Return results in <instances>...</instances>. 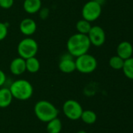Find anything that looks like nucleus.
I'll use <instances>...</instances> for the list:
<instances>
[{"label":"nucleus","instance_id":"nucleus-1","mask_svg":"<svg viewBox=\"0 0 133 133\" xmlns=\"http://www.w3.org/2000/svg\"><path fill=\"white\" fill-rule=\"evenodd\" d=\"M90 47L91 43L88 36L80 33L71 35L67 41V53L74 58L88 53Z\"/></svg>","mask_w":133,"mask_h":133},{"label":"nucleus","instance_id":"nucleus-2","mask_svg":"<svg viewBox=\"0 0 133 133\" xmlns=\"http://www.w3.org/2000/svg\"><path fill=\"white\" fill-rule=\"evenodd\" d=\"M9 89L13 97L19 101H27L30 99L34 92L32 84L29 81L23 79L13 81Z\"/></svg>","mask_w":133,"mask_h":133},{"label":"nucleus","instance_id":"nucleus-3","mask_svg":"<svg viewBox=\"0 0 133 133\" xmlns=\"http://www.w3.org/2000/svg\"><path fill=\"white\" fill-rule=\"evenodd\" d=\"M34 111L37 118L45 123L56 118L59 114L57 108L51 102L47 101H38L34 105Z\"/></svg>","mask_w":133,"mask_h":133},{"label":"nucleus","instance_id":"nucleus-4","mask_svg":"<svg viewBox=\"0 0 133 133\" xmlns=\"http://www.w3.org/2000/svg\"><path fill=\"white\" fill-rule=\"evenodd\" d=\"M18 55L24 59L34 57L38 51V44L37 41L31 37H25L22 39L17 45Z\"/></svg>","mask_w":133,"mask_h":133},{"label":"nucleus","instance_id":"nucleus-5","mask_svg":"<svg viewBox=\"0 0 133 133\" xmlns=\"http://www.w3.org/2000/svg\"><path fill=\"white\" fill-rule=\"evenodd\" d=\"M96 58L90 54H84L78 56L75 59L76 70L83 74H89L93 72L97 68Z\"/></svg>","mask_w":133,"mask_h":133},{"label":"nucleus","instance_id":"nucleus-6","mask_svg":"<svg viewBox=\"0 0 133 133\" xmlns=\"http://www.w3.org/2000/svg\"><path fill=\"white\" fill-rule=\"evenodd\" d=\"M102 13V5L94 0L87 2L82 7V18L90 23L97 20Z\"/></svg>","mask_w":133,"mask_h":133},{"label":"nucleus","instance_id":"nucleus-7","mask_svg":"<svg viewBox=\"0 0 133 133\" xmlns=\"http://www.w3.org/2000/svg\"><path fill=\"white\" fill-rule=\"evenodd\" d=\"M63 111L64 115L70 120H78L83 111L82 106L79 102L74 100H68L63 105Z\"/></svg>","mask_w":133,"mask_h":133},{"label":"nucleus","instance_id":"nucleus-8","mask_svg":"<svg viewBox=\"0 0 133 133\" xmlns=\"http://www.w3.org/2000/svg\"><path fill=\"white\" fill-rule=\"evenodd\" d=\"M87 36L91 45L95 47H101L106 41V33L100 26H92Z\"/></svg>","mask_w":133,"mask_h":133},{"label":"nucleus","instance_id":"nucleus-9","mask_svg":"<svg viewBox=\"0 0 133 133\" xmlns=\"http://www.w3.org/2000/svg\"><path fill=\"white\" fill-rule=\"evenodd\" d=\"M59 69L63 73H71L76 70L75 60L70 54H66L61 57L59 62Z\"/></svg>","mask_w":133,"mask_h":133},{"label":"nucleus","instance_id":"nucleus-10","mask_svg":"<svg viewBox=\"0 0 133 133\" xmlns=\"http://www.w3.org/2000/svg\"><path fill=\"white\" fill-rule=\"evenodd\" d=\"M19 29L22 34L26 37H30L36 32L37 23L31 18H24L20 21Z\"/></svg>","mask_w":133,"mask_h":133},{"label":"nucleus","instance_id":"nucleus-11","mask_svg":"<svg viewBox=\"0 0 133 133\" xmlns=\"http://www.w3.org/2000/svg\"><path fill=\"white\" fill-rule=\"evenodd\" d=\"M10 72L14 76H20L26 72V62L21 57L13 58L9 65Z\"/></svg>","mask_w":133,"mask_h":133},{"label":"nucleus","instance_id":"nucleus-12","mask_svg":"<svg viewBox=\"0 0 133 133\" xmlns=\"http://www.w3.org/2000/svg\"><path fill=\"white\" fill-rule=\"evenodd\" d=\"M132 55L133 46L129 41H124L118 44L117 47V55H118L122 59L126 60L132 57Z\"/></svg>","mask_w":133,"mask_h":133},{"label":"nucleus","instance_id":"nucleus-13","mask_svg":"<svg viewBox=\"0 0 133 133\" xmlns=\"http://www.w3.org/2000/svg\"><path fill=\"white\" fill-rule=\"evenodd\" d=\"M42 7V0H24L23 2L24 10L28 14H36Z\"/></svg>","mask_w":133,"mask_h":133},{"label":"nucleus","instance_id":"nucleus-14","mask_svg":"<svg viewBox=\"0 0 133 133\" xmlns=\"http://www.w3.org/2000/svg\"><path fill=\"white\" fill-rule=\"evenodd\" d=\"M13 97L9 88H1L0 89V108H5L9 107L13 101Z\"/></svg>","mask_w":133,"mask_h":133},{"label":"nucleus","instance_id":"nucleus-15","mask_svg":"<svg viewBox=\"0 0 133 133\" xmlns=\"http://www.w3.org/2000/svg\"><path fill=\"white\" fill-rule=\"evenodd\" d=\"M26 62V71L30 73H36L40 69V62L34 56L25 59Z\"/></svg>","mask_w":133,"mask_h":133},{"label":"nucleus","instance_id":"nucleus-16","mask_svg":"<svg viewBox=\"0 0 133 133\" xmlns=\"http://www.w3.org/2000/svg\"><path fill=\"white\" fill-rule=\"evenodd\" d=\"M62 122L57 117L47 122L46 129L48 133H60L62 130Z\"/></svg>","mask_w":133,"mask_h":133},{"label":"nucleus","instance_id":"nucleus-17","mask_svg":"<svg viewBox=\"0 0 133 133\" xmlns=\"http://www.w3.org/2000/svg\"><path fill=\"white\" fill-rule=\"evenodd\" d=\"M81 119L84 123L87 125H92L96 122L97 115L92 110H85V111L83 110L82 114L81 115Z\"/></svg>","mask_w":133,"mask_h":133},{"label":"nucleus","instance_id":"nucleus-18","mask_svg":"<svg viewBox=\"0 0 133 133\" xmlns=\"http://www.w3.org/2000/svg\"><path fill=\"white\" fill-rule=\"evenodd\" d=\"M91 27H92L91 23L84 19L78 20L76 23V30H77L78 33H80L82 34L87 35L88 33L89 32Z\"/></svg>","mask_w":133,"mask_h":133},{"label":"nucleus","instance_id":"nucleus-19","mask_svg":"<svg viewBox=\"0 0 133 133\" xmlns=\"http://www.w3.org/2000/svg\"><path fill=\"white\" fill-rule=\"evenodd\" d=\"M122 70L124 75L128 79L133 80V57L125 60Z\"/></svg>","mask_w":133,"mask_h":133},{"label":"nucleus","instance_id":"nucleus-20","mask_svg":"<svg viewBox=\"0 0 133 133\" xmlns=\"http://www.w3.org/2000/svg\"><path fill=\"white\" fill-rule=\"evenodd\" d=\"M125 60L118 55L112 56L109 60V65L114 70H121L123 68Z\"/></svg>","mask_w":133,"mask_h":133},{"label":"nucleus","instance_id":"nucleus-21","mask_svg":"<svg viewBox=\"0 0 133 133\" xmlns=\"http://www.w3.org/2000/svg\"><path fill=\"white\" fill-rule=\"evenodd\" d=\"M8 35V26L7 24L0 22V41L5 39Z\"/></svg>","mask_w":133,"mask_h":133},{"label":"nucleus","instance_id":"nucleus-22","mask_svg":"<svg viewBox=\"0 0 133 133\" xmlns=\"http://www.w3.org/2000/svg\"><path fill=\"white\" fill-rule=\"evenodd\" d=\"M14 0H0V8L3 9H9L13 5Z\"/></svg>","mask_w":133,"mask_h":133},{"label":"nucleus","instance_id":"nucleus-23","mask_svg":"<svg viewBox=\"0 0 133 133\" xmlns=\"http://www.w3.org/2000/svg\"><path fill=\"white\" fill-rule=\"evenodd\" d=\"M38 13L42 19H46L49 16V9L47 7H42Z\"/></svg>","mask_w":133,"mask_h":133},{"label":"nucleus","instance_id":"nucleus-24","mask_svg":"<svg viewBox=\"0 0 133 133\" xmlns=\"http://www.w3.org/2000/svg\"><path fill=\"white\" fill-rule=\"evenodd\" d=\"M6 81V76H5V73L2 70L0 69V87H2L5 83Z\"/></svg>","mask_w":133,"mask_h":133},{"label":"nucleus","instance_id":"nucleus-25","mask_svg":"<svg viewBox=\"0 0 133 133\" xmlns=\"http://www.w3.org/2000/svg\"><path fill=\"white\" fill-rule=\"evenodd\" d=\"M94 1H96V2H98L101 5H103L105 3V2H106V0H94Z\"/></svg>","mask_w":133,"mask_h":133},{"label":"nucleus","instance_id":"nucleus-26","mask_svg":"<svg viewBox=\"0 0 133 133\" xmlns=\"http://www.w3.org/2000/svg\"><path fill=\"white\" fill-rule=\"evenodd\" d=\"M77 133H87L85 131H84V130H81V131H78Z\"/></svg>","mask_w":133,"mask_h":133}]
</instances>
